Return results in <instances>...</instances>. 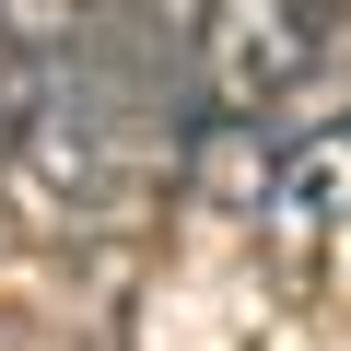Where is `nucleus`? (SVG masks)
I'll list each match as a JSON object with an SVG mask.
<instances>
[{
  "mask_svg": "<svg viewBox=\"0 0 351 351\" xmlns=\"http://www.w3.org/2000/svg\"><path fill=\"white\" fill-rule=\"evenodd\" d=\"M258 211L281 223V234H316V223H351V117H328V129H304L269 176H258Z\"/></svg>",
  "mask_w": 351,
  "mask_h": 351,
  "instance_id": "nucleus-3",
  "label": "nucleus"
},
{
  "mask_svg": "<svg viewBox=\"0 0 351 351\" xmlns=\"http://www.w3.org/2000/svg\"><path fill=\"white\" fill-rule=\"evenodd\" d=\"M24 129H36V36H24L12 12H0V176H12Z\"/></svg>",
  "mask_w": 351,
  "mask_h": 351,
  "instance_id": "nucleus-4",
  "label": "nucleus"
},
{
  "mask_svg": "<svg viewBox=\"0 0 351 351\" xmlns=\"http://www.w3.org/2000/svg\"><path fill=\"white\" fill-rule=\"evenodd\" d=\"M176 94H199V59L188 47H164L152 12H71L59 36H36V188L71 211V223H117L164 152H176Z\"/></svg>",
  "mask_w": 351,
  "mask_h": 351,
  "instance_id": "nucleus-1",
  "label": "nucleus"
},
{
  "mask_svg": "<svg viewBox=\"0 0 351 351\" xmlns=\"http://www.w3.org/2000/svg\"><path fill=\"white\" fill-rule=\"evenodd\" d=\"M339 12H351V0H199V24H188L199 117H211V129H246L258 106H293V94L328 71Z\"/></svg>",
  "mask_w": 351,
  "mask_h": 351,
  "instance_id": "nucleus-2",
  "label": "nucleus"
}]
</instances>
